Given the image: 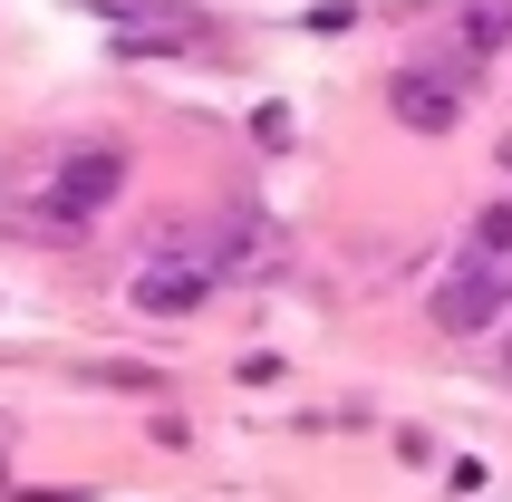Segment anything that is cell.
I'll return each mask as SVG.
<instances>
[{
    "label": "cell",
    "mask_w": 512,
    "mask_h": 502,
    "mask_svg": "<svg viewBox=\"0 0 512 502\" xmlns=\"http://www.w3.org/2000/svg\"><path fill=\"white\" fill-rule=\"evenodd\" d=\"M232 280L223 242H203V232H165V242L136 261V280H126V300L145 309V319H194L213 290Z\"/></svg>",
    "instance_id": "cell-1"
},
{
    "label": "cell",
    "mask_w": 512,
    "mask_h": 502,
    "mask_svg": "<svg viewBox=\"0 0 512 502\" xmlns=\"http://www.w3.org/2000/svg\"><path fill=\"white\" fill-rule=\"evenodd\" d=\"M116 194H126V155H116V145H78V155H58V165L39 174V223L78 232L87 213H107Z\"/></svg>",
    "instance_id": "cell-2"
},
{
    "label": "cell",
    "mask_w": 512,
    "mask_h": 502,
    "mask_svg": "<svg viewBox=\"0 0 512 502\" xmlns=\"http://www.w3.org/2000/svg\"><path fill=\"white\" fill-rule=\"evenodd\" d=\"M464 78H474V58H445V68H397L387 78V116H397L406 136H455L464 126Z\"/></svg>",
    "instance_id": "cell-3"
},
{
    "label": "cell",
    "mask_w": 512,
    "mask_h": 502,
    "mask_svg": "<svg viewBox=\"0 0 512 502\" xmlns=\"http://www.w3.org/2000/svg\"><path fill=\"white\" fill-rule=\"evenodd\" d=\"M87 10H97V20L116 29V49H203V39H213V20H203V10H184V0H87Z\"/></svg>",
    "instance_id": "cell-4"
},
{
    "label": "cell",
    "mask_w": 512,
    "mask_h": 502,
    "mask_svg": "<svg viewBox=\"0 0 512 502\" xmlns=\"http://www.w3.org/2000/svg\"><path fill=\"white\" fill-rule=\"evenodd\" d=\"M493 309H503V271H474V261H464V271L435 290V329L474 338V329H493Z\"/></svg>",
    "instance_id": "cell-5"
},
{
    "label": "cell",
    "mask_w": 512,
    "mask_h": 502,
    "mask_svg": "<svg viewBox=\"0 0 512 502\" xmlns=\"http://www.w3.org/2000/svg\"><path fill=\"white\" fill-rule=\"evenodd\" d=\"M455 49H464V58H493V49H512V0H464Z\"/></svg>",
    "instance_id": "cell-6"
},
{
    "label": "cell",
    "mask_w": 512,
    "mask_h": 502,
    "mask_svg": "<svg viewBox=\"0 0 512 502\" xmlns=\"http://www.w3.org/2000/svg\"><path fill=\"white\" fill-rule=\"evenodd\" d=\"M464 261H474V271H503V261H512V203L474 213V242H464Z\"/></svg>",
    "instance_id": "cell-7"
},
{
    "label": "cell",
    "mask_w": 512,
    "mask_h": 502,
    "mask_svg": "<svg viewBox=\"0 0 512 502\" xmlns=\"http://www.w3.org/2000/svg\"><path fill=\"white\" fill-rule=\"evenodd\" d=\"M503 174H512V145H503Z\"/></svg>",
    "instance_id": "cell-8"
}]
</instances>
